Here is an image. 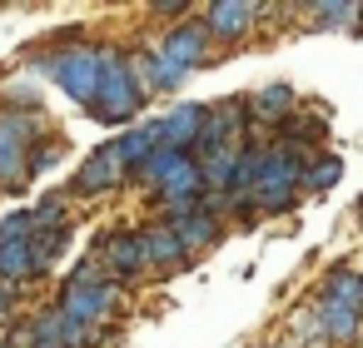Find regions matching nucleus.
Returning <instances> with one entry per match:
<instances>
[{
  "mask_svg": "<svg viewBox=\"0 0 363 348\" xmlns=\"http://www.w3.org/2000/svg\"><path fill=\"white\" fill-rule=\"evenodd\" d=\"M21 298H26V288H16V284H0V328H11V323L21 318Z\"/></svg>",
  "mask_w": 363,
  "mask_h": 348,
  "instance_id": "22",
  "label": "nucleus"
},
{
  "mask_svg": "<svg viewBox=\"0 0 363 348\" xmlns=\"http://www.w3.org/2000/svg\"><path fill=\"white\" fill-rule=\"evenodd\" d=\"M30 224H35V229H60V224H70V199H65V189H55V194L35 199Z\"/></svg>",
  "mask_w": 363,
  "mask_h": 348,
  "instance_id": "20",
  "label": "nucleus"
},
{
  "mask_svg": "<svg viewBox=\"0 0 363 348\" xmlns=\"http://www.w3.org/2000/svg\"><path fill=\"white\" fill-rule=\"evenodd\" d=\"M313 323L323 333V343H358L363 338V313L333 298H313Z\"/></svg>",
  "mask_w": 363,
  "mask_h": 348,
  "instance_id": "12",
  "label": "nucleus"
},
{
  "mask_svg": "<svg viewBox=\"0 0 363 348\" xmlns=\"http://www.w3.org/2000/svg\"><path fill=\"white\" fill-rule=\"evenodd\" d=\"M155 150H160V145H155V130H150V125H130V130H120V140H115V155H120L125 174H135Z\"/></svg>",
  "mask_w": 363,
  "mask_h": 348,
  "instance_id": "16",
  "label": "nucleus"
},
{
  "mask_svg": "<svg viewBox=\"0 0 363 348\" xmlns=\"http://www.w3.org/2000/svg\"><path fill=\"white\" fill-rule=\"evenodd\" d=\"M358 348H363V338H358Z\"/></svg>",
  "mask_w": 363,
  "mask_h": 348,
  "instance_id": "27",
  "label": "nucleus"
},
{
  "mask_svg": "<svg viewBox=\"0 0 363 348\" xmlns=\"http://www.w3.org/2000/svg\"><path fill=\"white\" fill-rule=\"evenodd\" d=\"M125 179H130V174H125V164H120V155H115V140H110V145H100V150H90V155L80 159V169H75L65 199H100V194H115Z\"/></svg>",
  "mask_w": 363,
  "mask_h": 348,
  "instance_id": "5",
  "label": "nucleus"
},
{
  "mask_svg": "<svg viewBox=\"0 0 363 348\" xmlns=\"http://www.w3.org/2000/svg\"><path fill=\"white\" fill-rule=\"evenodd\" d=\"M145 105H150V95H145L140 80H135L130 50L105 45V60H100V90H95V105H90L85 115L100 120V125H120V130H130L135 115H140Z\"/></svg>",
  "mask_w": 363,
  "mask_h": 348,
  "instance_id": "2",
  "label": "nucleus"
},
{
  "mask_svg": "<svg viewBox=\"0 0 363 348\" xmlns=\"http://www.w3.org/2000/svg\"><path fill=\"white\" fill-rule=\"evenodd\" d=\"M343 179V159L333 150H313L308 164H303V179H298V194H323Z\"/></svg>",
  "mask_w": 363,
  "mask_h": 348,
  "instance_id": "15",
  "label": "nucleus"
},
{
  "mask_svg": "<svg viewBox=\"0 0 363 348\" xmlns=\"http://www.w3.org/2000/svg\"><path fill=\"white\" fill-rule=\"evenodd\" d=\"M358 219H363V199H358Z\"/></svg>",
  "mask_w": 363,
  "mask_h": 348,
  "instance_id": "25",
  "label": "nucleus"
},
{
  "mask_svg": "<svg viewBox=\"0 0 363 348\" xmlns=\"http://www.w3.org/2000/svg\"><path fill=\"white\" fill-rule=\"evenodd\" d=\"M140 244H145V264L160 269V274H174V269H189V264H194L189 249L179 244V234H174L164 219L145 224V229H140Z\"/></svg>",
  "mask_w": 363,
  "mask_h": 348,
  "instance_id": "10",
  "label": "nucleus"
},
{
  "mask_svg": "<svg viewBox=\"0 0 363 348\" xmlns=\"http://www.w3.org/2000/svg\"><path fill=\"white\" fill-rule=\"evenodd\" d=\"M60 159H65V135H55V130H50L45 140H35V145H30V159H26V174L35 179V174H45V169H55Z\"/></svg>",
  "mask_w": 363,
  "mask_h": 348,
  "instance_id": "19",
  "label": "nucleus"
},
{
  "mask_svg": "<svg viewBox=\"0 0 363 348\" xmlns=\"http://www.w3.org/2000/svg\"><path fill=\"white\" fill-rule=\"evenodd\" d=\"M169 229L179 234V244L189 249V259H199L209 244H219V239H224V219H219V214H209V209H194V214H184V219H169Z\"/></svg>",
  "mask_w": 363,
  "mask_h": 348,
  "instance_id": "13",
  "label": "nucleus"
},
{
  "mask_svg": "<svg viewBox=\"0 0 363 348\" xmlns=\"http://www.w3.org/2000/svg\"><path fill=\"white\" fill-rule=\"evenodd\" d=\"M90 254L105 264V274H110L115 284H135V279L150 274V264H145V244H140V229H100V239H95Z\"/></svg>",
  "mask_w": 363,
  "mask_h": 348,
  "instance_id": "4",
  "label": "nucleus"
},
{
  "mask_svg": "<svg viewBox=\"0 0 363 348\" xmlns=\"http://www.w3.org/2000/svg\"><path fill=\"white\" fill-rule=\"evenodd\" d=\"M130 65H135V80H140V90L155 100V95H174L184 80H189V70H179V65H169L160 50H130Z\"/></svg>",
  "mask_w": 363,
  "mask_h": 348,
  "instance_id": "11",
  "label": "nucleus"
},
{
  "mask_svg": "<svg viewBox=\"0 0 363 348\" xmlns=\"http://www.w3.org/2000/svg\"><path fill=\"white\" fill-rule=\"evenodd\" d=\"M35 224H30V209H11L0 219V244H30Z\"/></svg>",
  "mask_w": 363,
  "mask_h": 348,
  "instance_id": "21",
  "label": "nucleus"
},
{
  "mask_svg": "<svg viewBox=\"0 0 363 348\" xmlns=\"http://www.w3.org/2000/svg\"><path fill=\"white\" fill-rule=\"evenodd\" d=\"M204 115H209V105H174L169 115H160V120H150V130H155V145L160 150H194V140H199V130H204Z\"/></svg>",
  "mask_w": 363,
  "mask_h": 348,
  "instance_id": "8",
  "label": "nucleus"
},
{
  "mask_svg": "<svg viewBox=\"0 0 363 348\" xmlns=\"http://www.w3.org/2000/svg\"><path fill=\"white\" fill-rule=\"evenodd\" d=\"M259 16H264V6H249V0H214V6H204L199 21H204L209 40H219V45H239L244 35H254Z\"/></svg>",
  "mask_w": 363,
  "mask_h": 348,
  "instance_id": "7",
  "label": "nucleus"
},
{
  "mask_svg": "<svg viewBox=\"0 0 363 348\" xmlns=\"http://www.w3.org/2000/svg\"><path fill=\"white\" fill-rule=\"evenodd\" d=\"M26 159H30V145H26L21 135H11L6 125H0V189L21 194V189L30 184V174H26Z\"/></svg>",
  "mask_w": 363,
  "mask_h": 348,
  "instance_id": "14",
  "label": "nucleus"
},
{
  "mask_svg": "<svg viewBox=\"0 0 363 348\" xmlns=\"http://www.w3.org/2000/svg\"><path fill=\"white\" fill-rule=\"evenodd\" d=\"M269 348H298V343H269Z\"/></svg>",
  "mask_w": 363,
  "mask_h": 348,
  "instance_id": "24",
  "label": "nucleus"
},
{
  "mask_svg": "<svg viewBox=\"0 0 363 348\" xmlns=\"http://www.w3.org/2000/svg\"><path fill=\"white\" fill-rule=\"evenodd\" d=\"M244 105H249V125H264V130H284L294 115H298V90L294 85H264V90H254V95H244Z\"/></svg>",
  "mask_w": 363,
  "mask_h": 348,
  "instance_id": "9",
  "label": "nucleus"
},
{
  "mask_svg": "<svg viewBox=\"0 0 363 348\" xmlns=\"http://www.w3.org/2000/svg\"><path fill=\"white\" fill-rule=\"evenodd\" d=\"M318 298H333V303H348V308H358L363 313V274L358 269H333L328 279H323V288H318Z\"/></svg>",
  "mask_w": 363,
  "mask_h": 348,
  "instance_id": "17",
  "label": "nucleus"
},
{
  "mask_svg": "<svg viewBox=\"0 0 363 348\" xmlns=\"http://www.w3.org/2000/svg\"><path fill=\"white\" fill-rule=\"evenodd\" d=\"M55 308L75 328H105L120 313V284H60Z\"/></svg>",
  "mask_w": 363,
  "mask_h": 348,
  "instance_id": "3",
  "label": "nucleus"
},
{
  "mask_svg": "<svg viewBox=\"0 0 363 348\" xmlns=\"http://www.w3.org/2000/svg\"><path fill=\"white\" fill-rule=\"evenodd\" d=\"M184 159H194V155H184V150H155V155H150V159L130 174V179H135V184H150V194H155V189H160V184H164V179L184 164Z\"/></svg>",
  "mask_w": 363,
  "mask_h": 348,
  "instance_id": "18",
  "label": "nucleus"
},
{
  "mask_svg": "<svg viewBox=\"0 0 363 348\" xmlns=\"http://www.w3.org/2000/svg\"><path fill=\"white\" fill-rule=\"evenodd\" d=\"M155 50H160L169 65H179V70H199V65L214 60V40H209L204 21H179V26H169Z\"/></svg>",
  "mask_w": 363,
  "mask_h": 348,
  "instance_id": "6",
  "label": "nucleus"
},
{
  "mask_svg": "<svg viewBox=\"0 0 363 348\" xmlns=\"http://www.w3.org/2000/svg\"><path fill=\"white\" fill-rule=\"evenodd\" d=\"M35 343V328H30V313H21L11 328H6V338H0V348H30Z\"/></svg>",
  "mask_w": 363,
  "mask_h": 348,
  "instance_id": "23",
  "label": "nucleus"
},
{
  "mask_svg": "<svg viewBox=\"0 0 363 348\" xmlns=\"http://www.w3.org/2000/svg\"><path fill=\"white\" fill-rule=\"evenodd\" d=\"M30 348H45V343H30Z\"/></svg>",
  "mask_w": 363,
  "mask_h": 348,
  "instance_id": "26",
  "label": "nucleus"
},
{
  "mask_svg": "<svg viewBox=\"0 0 363 348\" xmlns=\"http://www.w3.org/2000/svg\"><path fill=\"white\" fill-rule=\"evenodd\" d=\"M100 60H105V45H95V40H60V45L30 55L35 75L55 80V90H60L65 100H75L80 110L95 105V90H100Z\"/></svg>",
  "mask_w": 363,
  "mask_h": 348,
  "instance_id": "1",
  "label": "nucleus"
}]
</instances>
